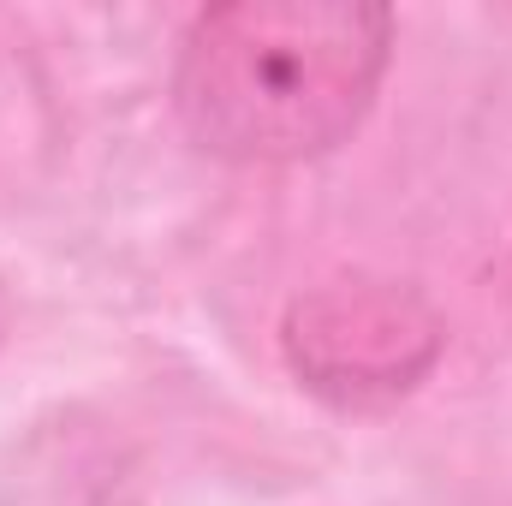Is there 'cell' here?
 Returning a JSON list of instances; mask_svg holds the SVG:
<instances>
[{"label":"cell","mask_w":512,"mask_h":506,"mask_svg":"<svg viewBox=\"0 0 512 506\" xmlns=\"http://www.w3.org/2000/svg\"><path fill=\"white\" fill-rule=\"evenodd\" d=\"M393 12L364 0H227L191 18L173 60L185 131L245 167H286L352 137L382 90Z\"/></svg>","instance_id":"6da1fadb"},{"label":"cell","mask_w":512,"mask_h":506,"mask_svg":"<svg viewBox=\"0 0 512 506\" xmlns=\"http://www.w3.org/2000/svg\"><path fill=\"white\" fill-rule=\"evenodd\" d=\"M280 346L292 376L310 393L346 411H376L405 399L441 364L447 322L417 286L352 274L292 298L280 322Z\"/></svg>","instance_id":"7a4b0ae2"}]
</instances>
